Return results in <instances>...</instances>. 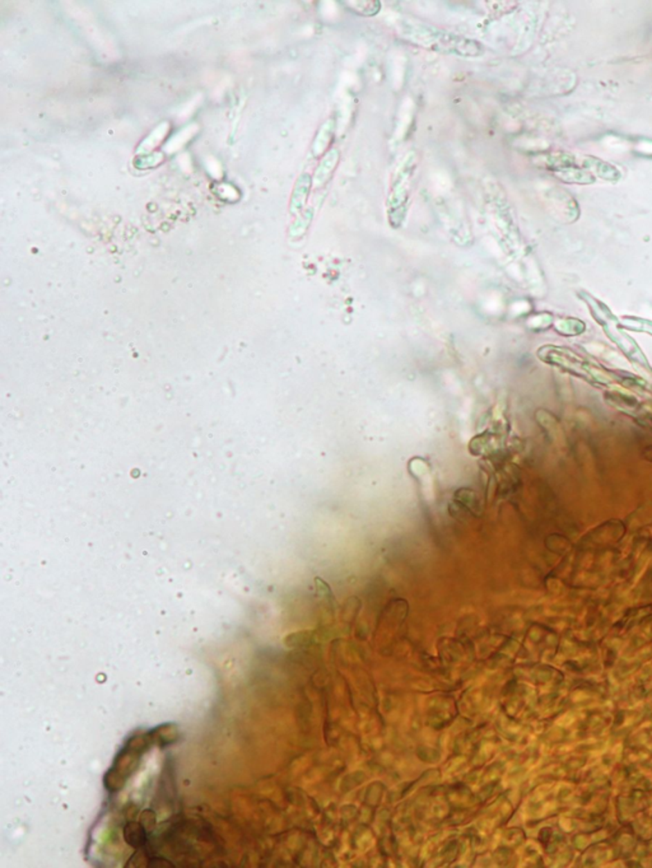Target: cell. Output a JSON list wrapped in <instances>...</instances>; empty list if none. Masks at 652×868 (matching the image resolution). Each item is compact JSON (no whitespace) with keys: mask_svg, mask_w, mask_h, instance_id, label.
I'll return each instance as SVG.
<instances>
[{"mask_svg":"<svg viewBox=\"0 0 652 868\" xmlns=\"http://www.w3.org/2000/svg\"><path fill=\"white\" fill-rule=\"evenodd\" d=\"M412 36L414 41L417 42L421 41L422 45L436 48L440 51H449V53L462 54V55L480 54V45H478L476 41L465 40L462 37L449 35L442 31H436L428 27L413 28Z\"/></svg>","mask_w":652,"mask_h":868,"instance_id":"obj_1","label":"cell"}]
</instances>
